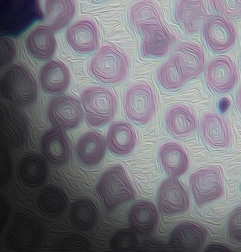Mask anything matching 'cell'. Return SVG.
Wrapping results in <instances>:
<instances>
[{
	"mask_svg": "<svg viewBox=\"0 0 241 252\" xmlns=\"http://www.w3.org/2000/svg\"><path fill=\"white\" fill-rule=\"evenodd\" d=\"M67 199L65 193L56 187L43 188L36 198V207L38 212L44 217L56 218L65 210Z\"/></svg>",
	"mask_w": 241,
	"mask_h": 252,
	"instance_id": "4316f807",
	"label": "cell"
},
{
	"mask_svg": "<svg viewBox=\"0 0 241 252\" xmlns=\"http://www.w3.org/2000/svg\"><path fill=\"white\" fill-rule=\"evenodd\" d=\"M205 75L209 87L218 94H224L232 90L238 78L236 65L227 56H219L213 59L207 66Z\"/></svg>",
	"mask_w": 241,
	"mask_h": 252,
	"instance_id": "8fae6325",
	"label": "cell"
},
{
	"mask_svg": "<svg viewBox=\"0 0 241 252\" xmlns=\"http://www.w3.org/2000/svg\"><path fill=\"white\" fill-rule=\"evenodd\" d=\"M230 101L226 97H222L219 102V108L222 113L225 112L229 107Z\"/></svg>",
	"mask_w": 241,
	"mask_h": 252,
	"instance_id": "8d00e7d4",
	"label": "cell"
},
{
	"mask_svg": "<svg viewBox=\"0 0 241 252\" xmlns=\"http://www.w3.org/2000/svg\"><path fill=\"white\" fill-rule=\"evenodd\" d=\"M39 79L42 89L50 94L64 91L70 82V75L67 66L61 62L50 61L41 68Z\"/></svg>",
	"mask_w": 241,
	"mask_h": 252,
	"instance_id": "ffe728a7",
	"label": "cell"
},
{
	"mask_svg": "<svg viewBox=\"0 0 241 252\" xmlns=\"http://www.w3.org/2000/svg\"><path fill=\"white\" fill-rule=\"evenodd\" d=\"M134 29L142 35L141 52L144 57L165 56L175 41V38L164 26L162 19L139 24Z\"/></svg>",
	"mask_w": 241,
	"mask_h": 252,
	"instance_id": "8992f818",
	"label": "cell"
},
{
	"mask_svg": "<svg viewBox=\"0 0 241 252\" xmlns=\"http://www.w3.org/2000/svg\"><path fill=\"white\" fill-rule=\"evenodd\" d=\"M137 142L135 130L127 122H115L110 126L107 134V144L110 152L122 156L130 153Z\"/></svg>",
	"mask_w": 241,
	"mask_h": 252,
	"instance_id": "2e32d148",
	"label": "cell"
},
{
	"mask_svg": "<svg viewBox=\"0 0 241 252\" xmlns=\"http://www.w3.org/2000/svg\"><path fill=\"white\" fill-rule=\"evenodd\" d=\"M172 56L179 61L187 80L198 76L204 68V52L197 43L189 41L180 43L177 46Z\"/></svg>",
	"mask_w": 241,
	"mask_h": 252,
	"instance_id": "9a60e30c",
	"label": "cell"
},
{
	"mask_svg": "<svg viewBox=\"0 0 241 252\" xmlns=\"http://www.w3.org/2000/svg\"><path fill=\"white\" fill-rule=\"evenodd\" d=\"M190 185L199 206L219 198L223 194L221 172L216 167H206L196 171L190 177Z\"/></svg>",
	"mask_w": 241,
	"mask_h": 252,
	"instance_id": "ba28073f",
	"label": "cell"
},
{
	"mask_svg": "<svg viewBox=\"0 0 241 252\" xmlns=\"http://www.w3.org/2000/svg\"><path fill=\"white\" fill-rule=\"evenodd\" d=\"M237 102L238 106L241 111V85L238 91Z\"/></svg>",
	"mask_w": 241,
	"mask_h": 252,
	"instance_id": "f35d334b",
	"label": "cell"
},
{
	"mask_svg": "<svg viewBox=\"0 0 241 252\" xmlns=\"http://www.w3.org/2000/svg\"><path fill=\"white\" fill-rule=\"evenodd\" d=\"M205 40L209 47L216 53L226 52L236 40V31L233 24L219 14L209 17L203 29Z\"/></svg>",
	"mask_w": 241,
	"mask_h": 252,
	"instance_id": "30bf717a",
	"label": "cell"
},
{
	"mask_svg": "<svg viewBox=\"0 0 241 252\" xmlns=\"http://www.w3.org/2000/svg\"><path fill=\"white\" fill-rule=\"evenodd\" d=\"M207 248L208 249L206 251H218V249H220L221 251H231L228 247L218 244L211 245Z\"/></svg>",
	"mask_w": 241,
	"mask_h": 252,
	"instance_id": "74e56055",
	"label": "cell"
},
{
	"mask_svg": "<svg viewBox=\"0 0 241 252\" xmlns=\"http://www.w3.org/2000/svg\"><path fill=\"white\" fill-rule=\"evenodd\" d=\"M43 17L38 0H0V34L17 36Z\"/></svg>",
	"mask_w": 241,
	"mask_h": 252,
	"instance_id": "6da1fadb",
	"label": "cell"
},
{
	"mask_svg": "<svg viewBox=\"0 0 241 252\" xmlns=\"http://www.w3.org/2000/svg\"><path fill=\"white\" fill-rule=\"evenodd\" d=\"M165 122L169 132L177 138L190 135L198 126L194 113L183 104L175 105L170 108L166 115Z\"/></svg>",
	"mask_w": 241,
	"mask_h": 252,
	"instance_id": "d6986e66",
	"label": "cell"
},
{
	"mask_svg": "<svg viewBox=\"0 0 241 252\" xmlns=\"http://www.w3.org/2000/svg\"><path fill=\"white\" fill-rule=\"evenodd\" d=\"M54 32L47 26H39L33 30L26 40V48L29 54L39 60L50 58L56 47Z\"/></svg>",
	"mask_w": 241,
	"mask_h": 252,
	"instance_id": "603a6c76",
	"label": "cell"
},
{
	"mask_svg": "<svg viewBox=\"0 0 241 252\" xmlns=\"http://www.w3.org/2000/svg\"><path fill=\"white\" fill-rule=\"evenodd\" d=\"M17 176L21 183L30 188H36L46 180L47 168L43 158L29 155L23 158L17 167Z\"/></svg>",
	"mask_w": 241,
	"mask_h": 252,
	"instance_id": "cb8c5ba5",
	"label": "cell"
},
{
	"mask_svg": "<svg viewBox=\"0 0 241 252\" xmlns=\"http://www.w3.org/2000/svg\"><path fill=\"white\" fill-rule=\"evenodd\" d=\"M85 118L92 127L103 126L114 117L118 102L115 94L104 86H92L85 89L81 94Z\"/></svg>",
	"mask_w": 241,
	"mask_h": 252,
	"instance_id": "3957f363",
	"label": "cell"
},
{
	"mask_svg": "<svg viewBox=\"0 0 241 252\" xmlns=\"http://www.w3.org/2000/svg\"><path fill=\"white\" fill-rule=\"evenodd\" d=\"M75 12L74 0H46L47 26L54 32L65 27L74 17Z\"/></svg>",
	"mask_w": 241,
	"mask_h": 252,
	"instance_id": "f1b7e54d",
	"label": "cell"
},
{
	"mask_svg": "<svg viewBox=\"0 0 241 252\" xmlns=\"http://www.w3.org/2000/svg\"><path fill=\"white\" fill-rule=\"evenodd\" d=\"M16 48L13 41L10 39H0V66L10 63L14 58Z\"/></svg>",
	"mask_w": 241,
	"mask_h": 252,
	"instance_id": "d590c367",
	"label": "cell"
},
{
	"mask_svg": "<svg viewBox=\"0 0 241 252\" xmlns=\"http://www.w3.org/2000/svg\"><path fill=\"white\" fill-rule=\"evenodd\" d=\"M42 230L39 222L23 214H16L6 235L8 246L16 250H28L41 243Z\"/></svg>",
	"mask_w": 241,
	"mask_h": 252,
	"instance_id": "52a82bcc",
	"label": "cell"
},
{
	"mask_svg": "<svg viewBox=\"0 0 241 252\" xmlns=\"http://www.w3.org/2000/svg\"><path fill=\"white\" fill-rule=\"evenodd\" d=\"M94 0L99 1V0Z\"/></svg>",
	"mask_w": 241,
	"mask_h": 252,
	"instance_id": "ab89813d",
	"label": "cell"
},
{
	"mask_svg": "<svg viewBox=\"0 0 241 252\" xmlns=\"http://www.w3.org/2000/svg\"><path fill=\"white\" fill-rule=\"evenodd\" d=\"M158 220L157 209L153 203L142 200L134 203L128 214L130 225L144 233H151L155 229Z\"/></svg>",
	"mask_w": 241,
	"mask_h": 252,
	"instance_id": "83f0119b",
	"label": "cell"
},
{
	"mask_svg": "<svg viewBox=\"0 0 241 252\" xmlns=\"http://www.w3.org/2000/svg\"><path fill=\"white\" fill-rule=\"evenodd\" d=\"M159 158L165 171L173 177H178L184 174L189 166L187 154L179 143L168 142L160 148Z\"/></svg>",
	"mask_w": 241,
	"mask_h": 252,
	"instance_id": "d4e9b609",
	"label": "cell"
},
{
	"mask_svg": "<svg viewBox=\"0 0 241 252\" xmlns=\"http://www.w3.org/2000/svg\"><path fill=\"white\" fill-rule=\"evenodd\" d=\"M91 74L98 81L108 84L122 82L129 69V60L124 51L107 43L101 46L90 64Z\"/></svg>",
	"mask_w": 241,
	"mask_h": 252,
	"instance_id": "7a4b0ae2",
	"label": "cell"
},
{
	"mask_svg": "<svg viewBox=\"0 0 241 252\" xmlns=\"http://www.w3.org/2000/svg\"><path fill=\"white\" fill-rule=\"evenodd\" d=\"M129 18L133 29L139 24L162 19L159 8L151 0H138L134 2L130 8Z\"/></svg>",
	"mask_w": 241,
	"mask_h": 252,
	"instance_id": "1f68e13d",
	"label": "cell"
},
{
	"mask_svg": "<svg viewBox=\"0 0 241 252\" xmlns=\"http://www.w3.org/2000/svg\"><path fill=\"white\" fill-rule=\"evenodd\" d=\"M205 17L203 0H178L175 7V19L182 26L187 34L197 33L200 22Z\"/></svg>",
	"mask_w": 241,
	"mask_h": 252,
	"instance_id": "484cf974",
	"label": "cell"
},
{
	"mask_svg": "<svg viewBox=\"0 0 241 252\" xmlns=\"http://www.w3.org/2000/svg\"><path fill=\"white\" fill-rule=\"evenodd\" d=\"M201 131L205 141L215 149H223L230 144L231 133L224 118L215 112L205 115L201 126Z\"/></svg>",
	"mask_w": 241,
	"mask_h": 252,
	"instance_id": "e0dca14e",
	"label": "cell"
},
{
	"mask_svg": "<svg viewBox=\"0 0 241 252\" xmlns=\"http://www.w3.org/2000/svg\"><path fill=\"white\" fill-rule=\"evenodd\" d=\"M68 219L71 226L81 231L91 229L97 220V211L94 203L87 199L74 202L70 207Z\"/></svg>",
	"mask_w": 241,
	"mask_h": 252,
	"instance_id": "f546056e",
	"label": "cell"
},
{
	"mask_svg": "<svg viewBox=\"0 0 241 252\" xmlns=\"http://www.w3.org/2000/svg\"><path fill=\"white\" fill-rule=\"evenodd\" d=\"M48 114L52 122L63 129L77 127L83 118V112L78 101L69 95H58L48 104Z\"/></svg>",
	"mask_w": 241,
	"mask_h": 252,
	"instance_id": "7c38bea8",
	"label": "cell"
},
{
	"mask_svg": "<svg viewBox=\"0 0 241 252\" xmlns=\"http://www.w3.org/2000/svg\"><path fill=\"white\" fill-rule=\"evenodd\" d=\"M5 84L13 100L18 105L28 106L37 96V88L31 74L23 66L14 64L5 74Z\"/></svg>",
	"mask_w": 241,
	"mask_h": 252,
	"instance_id": "9c48e42d",
	"label": "cell"
},
{
	"mask_svg": "<svg viewBox=\"0 0 241 252\" xmlns=\"http://www.w3.org/2000/svg\"><path fill=\"white\" fill-rule=\"evenodd\" d=\"M228 229L231 239L241 243V206L236 208L230 216Z\"/></svg>",
	"mask_w": 241,
	"mask_h": 252,
	"instance_id": "e575fe53",
	"label": "cell"
},
{
	"mask_svg": "<svg viewBox=\"0 0 241 252\" xmlns=\"http://www.w3.org/2000/svg\"><path fill=\"white\" fill-rule=\"evenodd\" d=\"M154 89L147 82L131 85L124 97V110L127 118L138 125H145L152 118L156 110Z\"/></svg>",
	"mask_w": 241,
	"mask_h": 252,
	"instance_id": "5b68a950",
	"label": "cell"
},
{
	"mask_svg": "<svg viewBox=\"0 0 241 252\" xmlns=\"http://www.w3.org/2000/svg\"><path fill=\"white\" fill-rule=\"evenodd\" d=\"M41 149L46 159L53 166L64 164L69 157L68 141L63 131L58 128H52L44 134Z\"/></svg>",
	"mask_w": 241,
	"mask_h": 252,
	"instance_id": "44dd1931",
	"label": "cell"
},
{
	"mask_svg": "<svg viewBox=\"0 0 241 252\" xmlns=\"http://www.w3.org/2000/svg\"><path fill=\"white\" fill-rule=\"evenodd\" d=\"M106 143L99 132L91 131L85 133L76 145V154L80 163L90 167L98 164L104 158Z\"/></svg>",
	"mask_w": 241,
	"mask_h": 252,
	"instance_id": "ac0fdd59",
	"label": "cell"
},
{
	"mask_svg": "<svg viewBox=\"0 0 241 252\" xmlns=\"http://www.w3.org/2000/svg\"><path fill=\"white\" fill-rule=\"evenodd\" d=\"M97 191L105 208L112 211L135 197V191L123 167L117 165L102 174Z\"/></svg>",
	"mask_w": 241,
	"mask_h": 252,
	"instance_id": "277c9868",
	"label": "cell"
},
{
	"mask_svg": "<svg viewBox=\"0 0 241 252\" xmlns=\"http://www.w3.org/2000/svg\"><path fill=\"white\" fill-rule=\"evenodd\" d=\"M90 248L87 239L79 234H70L58 241L54 246L57 251H87Z\"/></svg>",
	"mask_w": 241,
	"mask_h": 252,
	"instance_id": "d6a6232c",
	"label": "cell"
},
{
	"mask_svg": "<svg viewBox=\"0 0 241 252\" xmlns=\"http://www.w3.org/2000/svg\"><path fill=\"white\" fill-rule=\"evenodd\" d=\"M225 16L237 19L241 16V0H211Z\"/></svg>",
	"mask_w": 241,
	"mask_h": 252,
	"instance_id": "836d02e7",
	"label": "cell"
},
{
	"mask_svg": "<svg viewBox=\"0 0 241 252\" xmlns=\"http://www.w3.org/2000/svg\"><path fill=\"white\" fill-rule=\"evenodd\" d=\"M157 76L160 85L169 91L181 88L187 80L179 61L173 56L159 67Z\"/></svg>",
	"mask_w": 241,
	"mask_h": 252,
	"instance_id": "4dcf8cb0",
	"label": "cell"
},
{
	"mask_svg": "<svg viewBox=\"0 0 241 252\" xmlns=\"http://www.w3.org/2000/svg\"><path fill=\"white\" fill-rule=\"evenodd\" d=\"M158 202L161 212L165 215L181 214L189 206L187 191L175 177L162 183L158 190Z\"/></svg>",
	"mask_w": 241,
	"mask_h": 252,
	"instance_id": "4fadbf2b",
	"label": "cell"
},
{
	"mask_svg": "<svg viewBox=\"0 0 241 252\" xmlns=\"http://www.w3.org/2000/svg\"><path fill=\"white\" fill-rule=\"evenodd\" d=\"M206 229L191 221L183 222L176 226L170 235L171 243L179 248L186 250L200 249L207 240Z\"/></svg>",
	"mask_w": 241,
	"mask_h": 252,
	"instance_id": "7402d4cb",
	"label": "cell"
},
{
	"mask_svg": "<svg viewBox=\"0 0 241 252\" xmlns=\"http://www.w3.org/2000/svg\"><path fill=\"white\" fill-rule=\"evenodd\" d=\"M66 38L69 45L76 52L88 54L94 51L99 43L97 27L92 20L77 21L67 29Z\"/></svg>",
	"mask_w": 241,
	"mask_h": 252,
	"instance_id": "5bb4252c",
	"label": "cell"
}]
</instances>
